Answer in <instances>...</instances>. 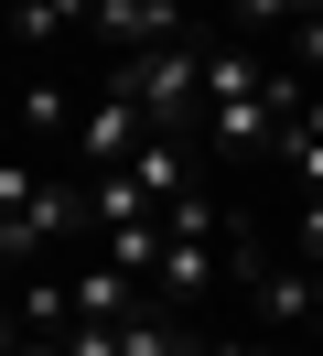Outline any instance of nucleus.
<instances>
[{"instance_id": "f257e3e1", "label": "nucleus", "mask_w": 323, "mask_h": 356, "mask_svg": "<svg viewBox=\"0 0 323 356\" xmlns=\"http://www.w3.org/2000/svg\"><path fill=\"white\" fill-rule=\"evenodd\" d=\"M76 227H86V195H76V184H43L22 152L0 162V259H11V270H43Z\"/></svg>"}, {"instance_id": "f03ea898", "label": "nucleus", "mask_w": 323, "mask_h": 356, "mask_svg": "<svg viewBox=\"0 0 323 356\" xmlns=\"http://www.w3.org/2000/svg\"><path fill=\"white\" fill-rule=\"evenodd\" d=\"M205 33H183V44H162V54H129V65H108L129 97H140V119L151 130H194L205 119Z\"/></svg>"}, {"instance_id": "7ed1b4c3", "label": "nucleus", "mask_w": 323, "mask_h": 356, "mask_svg": "<svg viewBox=\"0 0 323 356\" xmlns=\"http://www.w3.org/2000/svg\"><path fill=\"white\" fill-rule=\"evenodd\" d=\"M194 33V0H86V44L108 54V65H129V54H162Z\"/></svg>"}, {"instance_id": "20e7f679", "label": "nucleus", "mask_w": 323, "mask_h": 356, "mask_svg": "<svg viewBox=\"0 0 323 356\" xmlns=\"http://www.w3.org/2000/svg\"><path fill=\"white\" fill-rule=\"evenodd\" d=\"M140 140H151L140 97H129L119 76H108V87L86 97V119H76V162H86V184H97V173H129V162H140Z\"/></svg>"}, {"instance_id": "39448f33", "label": "nucleus", "mask_w": 323, "mask_h": 356, "mask_svg": "<svg viewBox=\"0 0 323 356\" xmlns=\"http://www.w3.org/2000/svg\"><path fill=\"white\" fill-rule=\"evenodd\" d=\"M140 302H151V291L129 281V270H108V259H97V270H76V324H129Z\"/></svg>"}, {"instance_id": "423d86ee", "label": "nucleus", "mask_w": 323, "mask_h": 356, "mask_svg": "<svg viewBox=\"0 0 323 356\" xmlns=\"http://www.w3.org/2000/svg\"><path fill=\"white\" fill-rule=\"evenodd\" d=\"M11 33H22V44H54V33H86V0H11Z\"/></svg>"}, {"instance_id": "0eeeda50", "label": "nucleus", "mask_w": 323, "mask_h": 356, "mask_svg": "<svg viewBox=\"0 0 323 356\" xmlns=\"http://www.w3.org/2000/svg\"><path fill=\"white\" fill-rule=\"evenodd\" d=\"M76 119H86V108L54 87V76H33V87H22V130H43V140H54V130H76Z\"/></svg>"}, {"instance_id": "6e6552de", "label": "nucleus", "mask_w": 323, "mask_h": 356, "mask_svg": "<svg viewBox=\"0 0 323 356\" xmlns=\"http://www.w3.org/2000/svg\"><path fill=\"white\" fill-rule=\"evenodd\" d=\"M291 259L323 270V195H301V216H291Z\"/></svg>"}]
</instances>
